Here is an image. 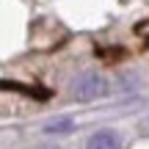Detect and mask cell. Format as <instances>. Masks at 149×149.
<instances>
[{
    "instance_id": "7a4b0ae2",
    "label": "cell",
    "mask_w": 149,
    "mask_h": 149,
    "mask_svg": "<svg viewBox=\"0 0 149 149\" xmlns=\"http://www.w3.org/2000/svg\"><path fill=\"white\" fill-rule=\"evenodd\" d=\"M86 149H119V135L113 130H100L88 138V146Z\"/></svg>"
},
{
    "instance_id": "277c9868",
    "label": "cell",
    "mask_w": 149,
    "mask_h": 149,
    "mask_svg": "<svg viewBox=\"0 0 149 149\" xmlns=\"http://www.w3.org/2000/svg\"><path fill=\"white\" fill-rule=\"evenodd\" d=\"M74 130V122L72 119H53V122H47L44 124V133H72Z\"/></svg>"
},
{
    "instance_id": "3957f363",
    "label": "cell",
    "mask_w": 149,
    "mask_h": 149,
    "mask_svg": "<svg viewBox=\"0 0 149 149\" xmlns=\"http://www.w3.org/2000/svg\"><path fill=\"white\" fill-rule=\"evenodd\" d=\"M0 91H19V94H28V97H47L44 88H28L22 83H14V80H0Z\"/></svg>"
},
{
    "instance_id": "6da1fadb",
    "label": "cell",
    "mask_w": 149,
    "mask_h": 149,
    "mask_svg": "<svg viewBox=\"0 0 149 149\" xmlns=\"http://www.w3.org/2000/svg\"><path fill=\"white\" fill-rule=\"evenodd\" d=\"M102 88H105V83H102V77L97 72H83L72 83V94H74L77 102H88V100H94V97H100Z\"/></svg>"
}]
</instances>
